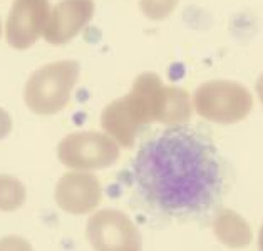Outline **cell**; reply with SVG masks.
Returning <instances> with one entry per match:
<instances>
[{"mask_svg": "<svg viewBox=\"0 0 263 251\" xmlns=\"http://www.w3.org/2000/svg\"><path fill=\"white\" fill-rule=\"evenodd\" d=\"M129 181L139 204L155 216L200 221L221 206L230 171L206 132L176 124L139 146Z\"/></svg>", "mask_w": 263, "mask_h": 251, "instance_id": "6da1fadb", "label": "cell"}, {"mask_svg": "<svg viewBox=\"0 0 263 251\" xmlns=\"http://www.w3.org/2000/svg\"><path fill=\"white\" fill-rule=\"evenodd\" d=\"M190 118L191 101L184 89L164 86L158 74L143 72L129 94L104 107L101 126L114 141L131 149L143 126L149 122L184 124Z\"/></svg>", "mask_w": 263, "mask_h": 251, "instance_id": "7a4b0ae2", "label": "cell"}, {"mask_svg": "<svg viewBox=\"0 0 263 251\" xmlns=\"http://www.w3.org/2000/svg\"><path fill=\"white\" fill-rule=\"evenodd\" d=\"M78 61H57L32 72L24 89V101L32 112L50 115L69 104L79 79Z\"/></svg>", "mask_w": 263, "mask_h": 251, "instance_id": "3957f363", "label": "cell"}, {"mask_svg": "<svg viewBox=\"0 0 263 251\" xmlns=\"http://www.w3.org/2000/svg\"><path fill=\"white\" fill-rule=\"evenodd\" d=\"M193 106L203 119L218 124H235L250 114L253 98L238 82L210 81L195 91Z\"/></svg>", "mask_w": 263, "mask_h": 251, "instance_id": "277c9868", "label": "cell"}, {"mask_svg": "<svg viewBox=\"0 0 263 251\" xmlns=\"http://www.w3.org/2000/svg\"><path fill=\"white\" fill-rule=\"evenodd\" d=\"M57 156L70 169H102L119 159V146L107 134L94 131L72 132L57 146Z\"/></svg>", "mask_w": 263, "mask_h": 251, "instance_id": "5b68a950", "label": "cell"}, {"mask_svg": "<svg viewBox=\"0 0 263 251\" xmlns=\"http://www.w3.org/2000/svg\"><path fill=\"white\" fill-rule=\"evenodd\" d=\"M86 236L94 249L136 251L141 249V233L119 209H101L87 221Z\"/></svg>", "mask_w": 263, "mask_h": 251, "instance_id": "8992f818", "label": "cell"}, {"mask_svg": "<svg viewBox=\"0 0 263 251\" xmlns=\"http://www.w3.org/2000/svg\"><path fill=\"white\" fill-rule=\"evenodd\" d=\"M50 14L49 0H15L5 24V38L10 47L25 50L42 35Z\"/></svg>", "mask_w": 263, "mask_h": 251, "instance_id": "52a82bcc", "label": "cell"}, {"mask_svg": "<svg viewBox=\"0 0 263 251\" xmlns=\"http://www.w3.org/2000/svg\"><path fill=\"white\" fill-rule=\"evenodd\" d=\"M94 0H61L50 10L44 27V38L52 46H64L91 22Z\"/></svg>", "mask_w": 263, "mask_h": 251, "instance_id": "ba28073f", "label": "cell"}, {"mask_svg": "<svg viewBox=\"0 0 263 251\" xmlns=\"http://www.w3.org/2000/svg\"><path fill=\"white\" fill-rule=\"evenodd\" d=\"M101 183L87 172H67L55 186L57 206L70 215H87L101 203Z\"/></svg>", "mask_w": 263, "mask_h": 251, "instance_id": "9c48e42d", "label": "cell"}, {"mask_svg": "<svg viewBox=\"0 0 263 251\" xmlns=\"http://www.w3.org/2000/svg\"><path fill=\"white\" fill-rule=\"evenodd\" d=\"M215 236L230 248H241L252 243L253 235L250 224L232 209H220L213 220Z\"/></svg>", "mask_w": 263, "mask_h": 251, "instance_id": "30bf717a", "label": "cell"}, {"mask_svg": "<svg viewBox=\"0 0 263 251\" xmlns=\"http://www.w3.org/2000/svg\"><path fill=\"white\" fill-rule=\"evenodd\" d=\"M25 186L17 178L0 175V211H15L25 201Z\"/></svg>", "mask_w": 263, "mask_h": 251, "instance_id": "8fae6325", "label": "cell"}, {"mask_svg": "<svg viewBox=\"0 0 263 251\" xmlns=\"http://www.w3.org/2000/svg\"><path fill=\"white\" fill-rule=\"evenodd\" d=\"M179 0H139L141 12L151 21H163L176 9Z\"/></svg>", "mask_w": 263, "mask_h": 251, "instance_id": "7c38bea8", "label": "cell"}, {"mask_svg": "<svg viewBox=\"0 0 263 251\" xmlns=\"http://www.w3.org/2000/svg\"><path fill=\"white\" fill-rule=\"evenodd\" d=\"M12 131V118L5 109L0 107V139H5Z\"/></svg>", "mask_w": 263, "mask_h": 251, "instance_id": "4fadbf2b", "label": "cell"}, {"mask_svg": "<svg viewBox=\"0 0 263 251\" xmlns=\"http://www.w3.org/2000/svg\"><path fill=\"white\" fill-rule=\"evenodd\" d=\"M256 94H258V98H260L261 104H263V72L258 77V81H256Z\"/></svg>", "mask_w": 263, "mask_h": 251, "instance_id": "5bb4252c", "label": "cell"}, {"mask_svg": "<svg viewBox=\"0 0 263 251\" xmlns=\"http://www.w3.org/2000/svg\"><path fill=\"white\" fill-rule=\"evenodd\" d=\"M258 248L263 249V226L260 229V235H258Z\"/></svg>", "mask_w": 263, "mask_h": 251, "instance_id": "9a60e30c", "label": "cell"}, {"mask_svg": "<svg viewBox=\"0 0 263 251\" xmlns=\"http://www.w3.org/2000/svg\"><path fill=\"white\" fill-rule=\"evenodd\" d=\"M0 35H2V22H0Z\"/></svg>", "mask_w": 263, "mask_h": 251, "instance_id": "2e32d148", "label": "cell"}]
</instances>
